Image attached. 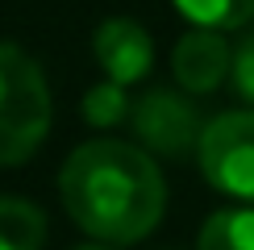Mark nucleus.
<instances>
[{"mask_svg":"<svg viewBox=\"0 0 254 250\" xmlns=\"http://www.w3.org/2000/svg\"><path fill=\"white\" fill-rule=\"evenodd\" d=\"M92 50H96V62H100L104 79L121 83V88L142 83L146 75H150V67H154V42L129 17L100 21L96 34H92Z\"/></svg>","mask_w":254,"mask_h":250,"instance_id":"39448f33","label":"nucleus"},{"mask_svg":"<svg viewBox=\"0 0 254 250\" xmlns=\"http://www.w3.org/2000/svg\"><path fill=\"white\" fill-rule=\"evenodd\" d=\"M59 196L71 221L109 246L142 242L167 208V184L154 154L113 138H92L67 154Z\"/></svg>","mask_w":254,"mask_h":250,"instance_id":"f257e3e1","label":"nucleus"},{"mask_svg":"<svg viewBox=\"0 0 254 250\" xmlns=\"http://www.w3.org/2000/svg\"><path fill=\"white\" fill-rule=\"evenodd\" d=\"M129 129L146 154H163V159H188L196 154L204 121L200 109L188 96L171 88H150L146 96L133 100L129 109Z\"/></svg>","mask_w":254,"mask_h":250,"instance_id":"20e7f679","label":"nucleus"},{"mask_svg":"<svg viewBox=\"0 0 254 250\" xmlns=\"http://www.w3.org/2000/svg\"><path fill=\"white\" fill-rule=\"evenodd\" d=\"M229 62H234V50L217 29H192L171 50V71H175L179 88L192 92V96L217 92L229 79Z\"/></svg>","mask_w":254,"mask_h":250,"instance_id":"423d86ee","label":"nucleus"},{"mask_svg":"<svg viewBox=\"0 0 254 250\" xmlns=\"http://www.w3.org/2000/svg\"><path fill=\"white\" fill-rule=\"evenodd\" d=\"M50 129V88L34 59L0 42V167L34 159Z\"/></svg>","mask_w":254,"mask_h":250,"instance_id":"f03ea898","label":"nucleus"},{"mask_svg":"<svg viewBox=\"0 0 254 250\" xmlns=\"http://www.w3.org/2000/svg\"><path fill=\"white\" fill-rule=\"evenodd\" d=\"M129 109H133V100L125 96V88L113 83V79L92 83L88 96H83V121L96 125V129H113V125L129 121Z\"/></svg>","mask_w":254,"mask_h":250,"instance_id":"9d476101","label":"nucleus"},{"mask_svg":"<svg viewBox=\"0 0 254 250\" xmlns=\"http://www.w3.org/2000/svg\"><path fill=\"white\" fill-rule=\"evenodd\" d=\"M229 83L246 104H254V29L234 46V62H229Z\"/></svg>","mask_w":254,"mask_h":250,"instance_id":"9b49d317","label":"nucleus"},{"mask_svg":"<svg viewBox=\"0 0 254 250\" xmlns=\"http://www.w3.org/2000/svg\"><path fill=\"white\" fill-rule=\"evenodd\" d=\"M75 250H117V246H109V242H88V246H75Z\"/></svg>","mask_w":254,"mask_h":250,"instance_id":"f8f14e48","label":"nucleus"},{"mask_svg":"<svg viewBox=\"0 0 254 250\" xmlns=\"http://www.w3.org/2000/svg\"><path fill=\"white\" fill-rule=\"evenodd\" d=\"M196 250H254V208H221L200 225Z\"/></svg>","mask_w":254,"mask_h":250,"instance_id":"6e6552de","label":"nucleus"},{"mask_svg":"<svg viewBox=\"0 0 254 250\" xmlns=\"http://www.w3.org/2000/svg\"><path fill=\"white\" fill-rule=\"evenodd\" d=\"M175 8L196 29H242L254 21V0H175Z\"/></svg>","mask_w":254,"mask_h":250,"instance_id":"1a4fd4ad","label":"nucleus"},{"mask_svg":"<svg viewBox=\"0 0 254 250\" xmlns=\"http://www.w3.org/2000/svg\"><path fill=\"white\" fill-rule=\"evenodd\" d=\"M46 217L25 196H0V250H42Z\"/></svg>","mask_w":254,"mask_h":250,"instance_id":"0eeeda50","label":"nucleus"},{"mask_svg":"<svg viewBox=\"0 0 254 250\" xmlns=\"http://www.w3.org/2000/svg\"><path fill=\"white\" fill-rule=\"evenodd\" d=\"M196 163L221 196L254 204V109H234L204 121Z\"/></svg>","mask_w":254,"mask_h":250,"instance_id":"7ed1b4c3","label":"nucleus"}]
</instances>
